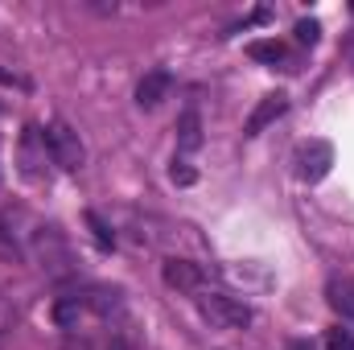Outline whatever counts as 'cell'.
I'll return each instance as SVG.
<instances>
[{
	"instance_id": "7c38bea8",
	"label": "cell",
	"mask_w": 354,
	"mask_h": 350,
	"mask_svg": "<svg viewBox=\"0 0 354 350\" xmlns=\"http://www.w3.org/2000/svg\"><path fill=\"white\" fill-rule=\"evenodd\" d=\"M248 54L260 58V62H272V66H276V62H288V50H284L280 42H252Z\"/></svg>"
},
{
	"instance_id": "5bb4252c",
	"label": "cell",
	"mask_w": 354,
	"mask_h": 350,
	"mask_svg": "<svg viewBox=\"0 0 354 350\" xmlns=\"http://www.w3.org/2000/svg\"><path fill=\"white\" fill-rule=\"evenodd\" d=\"M330 301H334V309L354 313V284H346V280L338 284V280H334V284H330Z\"/></svg>"
},
{
	"instance_id": "8fae6325",
	"label": "cell",
	"mask_w": 354,
	"mask_h": 350,
	"mask_svg": "<svg viewBox=\"0 0 354 350\" xmlns=\"http://www.w3.org/2000/svg\"><path fill=\"white\" fill-rule=\"evenodd\" d=\"M87 313V301L83 297H62L58 305H54V322L62 326V330H79V317Z\"/></svg>"
},
{
	"instance_id": "e0dca14e",
	"label": "cell",
	"mask_w": 354,
	"mask_h": 350,
	"mask_svg": "<svg viewBox=\"0 0 354 350\" xmlns=\"http://www.w3.org/2000/svg\"><path fill=\"white\" fill-rule=\"evenodd\" d=\"M12 322H17V309H12V301H8V297L0 293V334H4V330H8Z\"/></svg>"
},
{
	"instance_id": "7a4b0ae2",
	"label": "cell",
	"mask_w": 354,
	"mask_h": 350,
	"mask_svg": "<svg viewBox=\"0 0 354 350\" xmlns=\"http://www.w3.org/2000/svg\"><path fill=\"white\" fill-rule=\"evenodd\" d=\"M46 149H50V161L58 165V169H66V174H75V169H83L87 165V149H83V140H79V132L66 124V120H50L46 124Z\"/></svg>"
},
{
	"instance_id": "9c48e42d",
	"label": "cell",
	"mask_w": 354,
	"mask_h": 350,
	"mask_svg": "<svg viewBox=\"0 0 354 350\" xmlns=\"http://www.w3.org/2000/svg\"><path fill=\"white\" fill-rule=\"evenodd\" d=\"M25 256H29V235L25 231H12V219L0 214V260L21 264Z\"/></svg>"
},
{
	"instance_id": "4fadbf2b",
	"label": "cell",
	"mask_w": 354,
	"mask_h": 350,
	"mask_svg": "<svg viewBox=\"0 0 354 350\" xmlns=\"http://www.w3.org/2000/svg\"><path fill=\"white\" fill-rule=\"evenodd\" d=\"M326 350H354V330L330 326V330H326Z\"/></svg>"
},
{
	"instance_id": "d6986e66",
	"label": "cell",
	"mask_w": 354,
	"mask_h": 350,
	"mask_svg": "<svg viewBox=\"0 0 354 350\" xmlns=\"http://www.w3.org/2000/svg\"><path fill=\"white\" fill-rule=\"evenodd\" d=\"M0 83H4V87H21V79H17V75H8V71H0Z\"/></svg>"
},
{
	"instance_id": "2e32d148",
	"label": "cell",
	"mask_w": 354,
	"mask_h": 350,
	"mask_svg": "<svg viewBox=\"0 0 354 350\" xmlns=\"http://www.w3.org/2000/svg\"><path fill=\"white\" fill-rule=\"evenodd\" d=\"M87 223H91V231H95V239H99L103 248H111V243H115V239H111V231L103 227V219H99V214H87Z\"/></svg>"
},
{
	"instance_id": "6da1fadb",
	"label": "cell",
	"mask_w": 354,
	"mask_h": 350,
	"mask_svg": "<svg viewBox=\"0 0 354 350\" xmlns=\"http://www.w3.org/2000/svg\"><path fill=\"white\" fill-rule=\"evenodd\" d=\"M194 301H198L202 317L210 326H218V330H243V326H252V305L243 297H231L223 288H202Z\"/></svg>"
},
{
	"instance_id": "ba28073f",
	"label": "cell",
	"mask_w": 354,
	"mask_h": 350,
	"mask_svg": "<svg viewBox=\"0 0 354 350\" xmlns=\"http://www.w3.org/2000/svg\"><path fill=\"white\" fill-rule=\"evenodd\" d=\"M46 136H41V128H25V136H21V169L29 177L41 174V165H46Z\"/></svg>"
},
{
	"instance_id": "9a60e30c",
	"label": "cell",
	"mask_w": 354,
	"mask_h": 350,
	"mask_svg": "<svg viewBox=\"0 0 354 350\" xmlns=\"http://www.w3.org/2000/svg\"><path fill=\"white\" fill-rule=\"evenodd\" d=\"M317 37H322V25L317 21H297V42L301 46H313Z\"/></svg>"
},
{
	"instance_id": "5b68a950",
	"label": "cell",
	"mask_w": 354,
	"mask_h": 350,
	"mask_svg": "<svg viewBox=\"0 0 354 350\" xmlns=\"http://www.w3.org/2000/svg\"><path fill=\"white\" fill-rule=\"evenodd\" d=\"M297 165H301V177L305 181H322V177L330 174V165H334V149L326 140H309V145H301Z\"/></svg>"
},
{
	"instance_id": "ac0fdd59",
	"label": "cell",
	"mask_w": 354,
	"mask_h": 350,
	"mask_svg": "<svg viewBox=\"0 0 354 350\" xmlns=\"http://www.w3.org/2000/svg\"><path fill=\"white\" fill-rule=\"evenodd\" d=\"M174 181H177V185H194V169H189L185 161H177V165H174Z\"/></svg>"
},
{
	"instance_id": "30bf717a",
	"label": "cell",
	"mask_w": 354,
	"mask_h": 350,
	"mask_svg": "<svg viewBox=\"0 0 354 350\" xmlns=\"http://www.w3.org/2000/svg\"><path fill=\"white\" fill-rule=\"evenodd\" d=\"M198 145H202V120H198V111H181V120H177V149L194 153Z\"/></svg>"
},
{
	"instance_id": "3957f363",
	"label": "cell",
	"mask_w": 354,
	"mask_h": 350,
	"mask_svg": "<svg viewBox=\"0 0 354 350\" xmlns=\"http://www.w3.org/2000/svg\"><path fill=\"white\" fill-rule=\"evenodd\" d=\"M29 256L41 264L46 272H66L71 248H66V239L58 235V227H37V231H29Z\"/></svg>"
},
{
	"instance_id": "52a82bcc",
	"label": "cell",
	"mask_w": 354,
	"mask_h": 350,
	"mask_svg": "<svg viewBox=\"0 0 354 350\" xmlns=\"http://www.w3.org/2000/svg\"><path fill=\"white\" fill-rule=\"evenodd\" d=\"M284 111H288V95H280V91H276V95H264V99L256 103V111L248 116V136H260L268 124H276Z\"/></svg>"
},
{
	"instance_id": "277c9868",
	"label": "cell",
	"mask_w": 354,
	"mask_h": 350,
	"mask_svg": "<svg viewBox=\"0 0 354 350\" xmlns=\"http://www.w3.org/2000/svg\"><path fill=\"white\" fill-rule=\"evenodd\" d=\"M161 276H165V284H169V288L189 293V297H198V293L206 288V268H202V264H194V260H177V256H169L165 268H161Z\"/></svg>"
},
{
	"instance_id": "8992f818",
	"label": "cell",
	"mask_w": 354,
	"mask_h": 350,
	"mask_svg": "<svg viewBox=\"0 0 354 350\" xmlns=\"http://www.w3.org/2000/svg\"><path fill=\"white\" fill-rule=\"evenodd\" d=\"M169 91H174V75H169V71H149V75L136 83V107L153 111V107H161V103L169 99Z\"/></svg>"
}]
</instances>
